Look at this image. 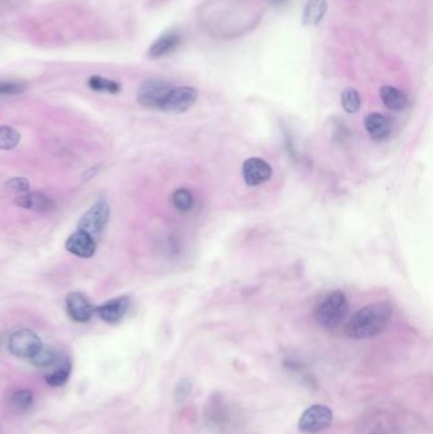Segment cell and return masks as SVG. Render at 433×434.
Here are the masks:
<instances>
[{
    "label": "cell",
    "mask_w": 433,
    "mask_h": 434,
    "mask_svg": "<svg viewBox=\"0 0 433 434\" xmlns=\"http://www.w3.org/2000/svg\"><path fill=\"white\" fill-rule=\"evenodd\" d=\"M272 177V167L261 158H249L243 164V178L249 187L263 185Z\"/></svg>",
    "instance_id": "8"
},
{
    "label": "cell",
    "mask_w": 433,
    "mask_h": 434,
    "mask_svg": "<svg viewBox=\"0 0 433 434\" xmlns=\"http://www.w3.org/2000/svg\"><path fill=\"white\" fill-rule=\"evenodd\" d=\"M173 88L168 81L161 79H148L137 90V102L146 108L161 110L170 89Z\"/></svg>",
    "instance_id": "4"
},
{
    "label": "cell",
    "mask_w": 433,
    "mask_h": 434,
    "mask_svg": "<svg viewBox=\"0 0 433 434\" xmlns=\"http://www.w3.org/2000/svg\"><path fill=\"white\" fill-rule=\"evenodd\" d=\"M110 220V206L105 200H99L81 216L79 229L90 236H97L105 229Z\"/></svg>",
    "instance_id": "6"
},
{
    "label": "cell",
    "mask_w": 433,
    "mask_h": 434,
    "mask_svg": "<svg viewBox=\"0 0 433 434\" xmlns=\"http://www.w3.org/2000/svg\"><path fill=\"white\" fill-rule=\"evenodd\" d=\"M21 141V134L9 126H0V149L12 150Z\"/></svg>",
    "instance_id": "22"
},
{
    "label": "cell",
    "mask_w": 433,
    "mask_h": 434,
    "mask_svg": "<svg viewBox=\"0 0 433 434\" xmlns=\"http://www.w3.org/2000/svg\"><path fill=\"white\" fill-rule=\"evenodd\" d=\"M199 93L193 87H173L161 105V111L168 113H183L188 111L197 101Z\"/></svg>",
    "instance_id": "7"
},
{
    "label": "cell",
    "mask_w": 433,
    "mask_h": 434,
    "mask_svg": "<svg viewBox=\"0 0 433 434\" xmlns=\"http://www.w3.org/2000/svg\"><path fill=\"white\" fill-rule=\"evenodd\" d=\"M89 88L96 90V92H108L111 94H116L121 90V85L117 81L107 79L99 75L90 76L88 81Z\"/></svg>",
    "instance_id": "20"
},
{
    "label": "cell",
    "mask_w": 433,
    "mask_h": 434,
    "mask_svg": "<svg viewBox=\"0 0 433 434\" xmlns=\"http://www.w3.org/2000/svg\"><path fill=\"white\" fill-rule=\"evenodd\" d=\"M129 306L130 300L126 296L113 298L105 302L103 305L94 307V315L108 324H117L128 313Z\"/></svg>",
    "instance_id": "9"
},
{
    "label": "cell",
    "mask_w": 433,
    "mask_h": 434,
    "mask_svg": "<svg viewBox=\"0 0 433 434\" xmlns=\"http://www.w3.org/2000/svg\"><path fill=\"white\" fill-rule=\"evenodd\" d=\"M191 390H192V384L190 380L183 378L181 380L176 386V390H174V397H176L177 402H185V399L191 394Z\"/></svg>",
    "instance_id": "26"
},
{
    "label": "cell",
    "mask_w": 433,
    "mask_h": 434,
    "mask_svg": "<svg viewBox=\"0 0 433 434\" xmlns=\"http://www.w3.org/2000/svg\"><path fill=\"white\" fill-rule=\"evenodd\" d=\"M341 103L347 113H356L361 107V96L356 89L347 88L341 96Z\"/></svg>",
    "instance_id": "21"
},
{
    "label": "cell",
    "mask_w": 433,
    "mask_h": 434,
    "mask_svg": "<svg viewBox=\"0 0 433 434\" xmlns=\"http://www.w3.org/2000/svg\"><path fill=\"white\" fill-rule=\"evenodd\" d=\"M33 393L30 390H19L12 395V405L18 410H26L31 408L33 404Z\"/></svg>",
    "instance_id": "23"
},
{
    "label": "cell",
    "mask_w": 433,
    "mask_h": 434,
    "mask_svg": "<svg viewBox=\"0 0 433 434\" xmlns=\"http://www.w3.org/2000/svg\"><path fill=\"white\" fill-rule=\"evenodd\" d=\"M363 123L370 136L377 141L385 140L392 134L390 121L381 113H370L369 116L365 118Z\"/></svg>",
    "instance_id": "14"
},
{
    "label": "cell",
    "mask_w": 433,
    "mask_h": 434,
    "mask_svg": "<svg viewBox=\"0 0 433 434\" xmlns=\"http://www.w3.org/2000/svg\"><path fill=\"white\" fill-rule=\"evenodd\" d=\"M59 362V353L54 348L43 347L31 358V363L39 369H48Z\"/></svg>",
    "instance_id": "17"
},
{
    "label": "cell",
    "mask_w": 433,
    "mask_h": 434,
    "mask_svg": "<svg viewBox=\"0 0 433 434\" xmlns=\"http://www.w3.org/2000/svg\"><path fill=\"white\" fill-rule=\"evenodd\" d=\"M348 300L342 291L329 292L315 307V320L325 329H334L345 320L348 313Z\"/></svg>",
    "instance_id": "2"
},
{
    "label": "cell",
    "mask_w": 433,
    "mask_h": 434,
    "mask_svg": "<svg viewBox=\"0 0 433 434\" xmlns=\"http://www.w3.org/2000/svg\"><path fill=\"white\" fill-rule=\"evenodd\" d=\"M65 248L77 257L90 258L96 253V241L89 234L78 230L68 238Z\"/></svg>",
    "instance_id": "11"
},
{
    "label": "cell",
    "mask_w": 433,
    "mask_h": 434,
    "mask_svg": "<svg viewBox=\"0 0 433 434\" xmlns=\"http://www.w3.org/2000/svg\"><path fill=\"white\" fill-rule=\"evenodd\" d=\"M41 348H42V342L40 337L32 330H17L9 337V352L18 358L31 360Z\"/></svg>",
    "instance_id": "5"
},
{
    "label": "cell",
    "mask_w": 433,
    "mask_h": 434,
    "mask_svg": "<svg viewBox=\"0 0 433 434\" xmlns=\"http://www.w3.org/2000/svg\"><path fill=\"white\" fill-rule=\"evenodd\" d=\"M14 205L22 209H33L39 212H48L55 207V202L48 194L41 192L19 194L14 200Z\"/></svg>",
    "instance_id": "13"
},
{
    "label": "cell",
    "mask_w": 433,
    "mask_h": 434,
    "mask_svg": "<svg viewBox=\"0 0 433 434\" xmlns=\"http://www.w3.org/2000/svg\"><path fill=\"white\" fill-rule=\"evenodd\" d=\"M380 96L386 108L392 111H398V112L404 111L410 105V99L407 94L401 92V89L395 88L392 85H385L380 89Z\"/></svg>",
    "instance_id": "15"
},
{
    "label": "cell",
    "mask_w": 433,
    "mask_h": 434,
    "mask_svg": "<svg viewBox=\"0 0 433 434\" xmlns=\"http://www.w3.org/2000/svg\"><path fill=\"white\" fill-rule=\"evenodd\" d=\"M392 315L393 307L387 302L366 306L350 319L345 334L354 340L376 337L386 329Z\"/></svg>",
    "instance_id": "1"
},
{
    "label": "cell",
    "mask_w": 433,
    "mask_h": 434,
    "mask_svg": "<svg viewBox=\"0 0 433 434\" xmlns=\"http://www.w3.org/2000/svg\"><path fill=\"white\" fill-rule=\"evenodd\" d=\"M181 41H182L181 40V34L176 31L163 33L161 37H158L157 40L154 41V43L149 48L148 55L152 59H161V57L167 56L173 51H176L178 46L181 45Z\"/></svg>",
    "instance_id": "12"
},
{
    "label": "cell",
    "mask_w": 433,
    "mask_h": 434,
    "mask_svg": "<svg viewBox=\"0 0 433 434\" xmlns=\"http://www.w3.org/2000/svg\"><path fill=\"white\" fill-rule=\"evenodd\" d=\"M328 3L327 0H308L303 12L304 25H318L327 14Z\"/></svg>",
    "instance_id": "16"
},
{
    "label": "cell",
    "mask_w": 433,
    "mask_h": 434,
    "mask_svg": "<svg viewBox=\"0 0 433 434\" xmlns=\"http://www.w3.org/2000/svg\"><path fill=\"white\" fill-rule=\"evenodd\" d=\"M27 89V84L22 81H0V96H17L22 94Z\"/></svg>",
    "instance_id": "24"
},
{
    "label": "cell",
    "mask_w": 433,
    "mask_h": 434,
    "mask_svg": "<svg viewBox=\"0 0 433 434\" xmlns=\"http://www.w3.org/2000/svg\"><path fill=\"white\" fill-rule=\"evenodd\" d=\"M4 189L8 193L23 194L30 191V182L23 177L12 178L4 183Z\"/></svg>",
    "instance_id": "25"
},
{
    "label": "cell",
    "mask_w": 433,
    "mask_h": 434,
    "mask_svg": "<svg viewBox=\"0 0 433 434\" xmlns=\"http://www.w3.org/2000/svg\"><path fill=\"white\" fill-rule=\"evenodd\" d=\"M333 422V411L327 405L315 404L303 411L299 418V431L304 434L321 433Z\"/></svg>",
    "instance_id": "3"
},
{
    "label": "cell",
    "mask_w": 433,
    "mask_h": 434,
    "mask_svg": "<svg viewBox=\"0 0 433 434\" xmlns=\"http://www.w3.org/2000/svg\"><path fill=\"white\" fill-rule=\"evenodd\" d=\"M172 203L178 211L188 212L190 209H192L194 203L192 192L185 188L177 189L176 192L172 194Z\"/></svg>",
    "instance_id": "19"
},
{
    "label": "cell",
    "mask_w": 433,
    "mask_h": 434,
    "mask_svg": "<svg viewBox=\"0 0 433 434\" xmlns=\"http://www.w3.org/2000/svg\"><path fill=\"white\" fill-rule=\"evenodd\" d=\"M268 1H271V3H274V4H283V3H286L288 0H268Z\"/></svg>",
    "instance_id": "27"
},
{
    "label": "cell",
    "mask_w": 433,
    "mask_h": 434,
    "mask_svg": "<svg viewBox=\"0 0 433 434\" xmlns=\"http://www.w3.org/2000/svg\"><path fill=\"white\" fill-rule=\"evenodd\" d=\"M72 373V363L69 360H65L57 370L52 371L51 373H48L45 378L48 385L54 386V387H60L65 385L68 382V380L70 378Z\"/></svg>",
    "instance_id": "18"
},
{
    "label": "cell",
    "mask_w": 433,
    "mask_h": 434,
    "mask_svg": "<svg viewBox=\"0 0 433 434\" xmlns=\"http://www.w3.org/2000/svg\"><path fill=\"white\" fill-rule=\"evenodd\" d=\"M66 311L74 322H87L94 315V307L81 292H72L66 298Z\"/></svg>",
    "instance_id": "10"
}]
</instances>
